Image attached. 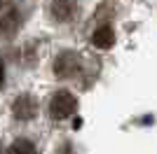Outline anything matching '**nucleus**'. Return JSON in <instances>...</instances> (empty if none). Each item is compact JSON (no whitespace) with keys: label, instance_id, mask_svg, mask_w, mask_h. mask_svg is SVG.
I'll return each mask as SVG.
<instances>
[{"label":"nucleus","instance_id":"1","mask_svg":"<svg viewBox=\"0 0 157 154\" xmlns=\"http://www.w3.org/2000/svg\"><path fill=\"white\" fill-rule=\"evenodd\" d=\"M78 108V101L73 96L71 91H59V94H54V98L49 101V115L54 119H66V117H71Z\"/></svg>","mask_w":157,"mask_h":154},{"label":"nucleus","instance_id":"2","mask_svg":"<svg viewBox=\"0 0 157 154\" xmlns=\"http://www.w3.org/2000/svg\"><path fill=\"white\" fill-rule=\"evenodd\" d=\"M19 26H21L19 7L12 2H0V33L12 35L14 31H19Z\"/></svg>","mask_w":157,"mask_h":154},{"label":"nucleus","instance_id":"3","mask_svg":"<svg viewBox=\"0 0 157 154\" xmlns=\"http://www.w3.org/2000/svg\"><path fill=\"white\" fill-rule=\"evenodd\" d=\"M80 70V58L73 51H63L56 61H54V72L59 77H71Z\"/></svg>","mask_w":157,"mask_h":154},{"label":"nucleus","instance_id":"4","mask_svg":"<svg viewBox=\"0 0 157 154\" xmlns=\"http://www.w3.org/2000/svg\"><path fill=\"white\" fill-rule=\"evenodd\" d=\"M35 108H38V103L33 101L31 96H19L14 101V105H12L17 119H31V117L35 115Z\"/></svg>","mask_w":157,"mask_h":154},{"label":"nucleus","instance_id":"5","mask_svg":"<svg viewBox=\"0 0 157 154\" xmlns=\"http://www.w3.org/2000/svg\"><path fill=\"white\" fill-rule=\"evenodd\" d=\"M49 12H52V19L68 21V19H73V14L78 12V7L73 2H54V5H49Z\"/></svg>","mask_w":157,"mask_h":154},{"label":"nucleus","instance_id":"6","mask_svg":"<svg viewBox=\"0 0 157 154\" xmlns=\"http://www.w3.org/2000/svg\"><path fill=\"white\" fill-rule=\"evenodd\" d=\"M92 42L98 47V49H108V47H113V42H115L113 28H110V26H101V28H96V33L92 35Z\"/></svg>","mask_w":157,"mask_h":154},{"label":"nucleus","instance_id":"7","mask_svg":"<svg viewBox=\"0 0 157 154\" xmlns=\"http://www.w3.org/2000/svg\"><path fill=\"white\" fill-rule=\"evenodd\" d=\"M7 154H35V147H33V142L26 140V138H19V140L12 142V147Z\"/></svg>","mask_w":157,"mask_h":154},{"label":"nucleus","instance_id":"8","mask_svg":"<svg viewBox=\"0 0 157 154\" xmlns=\"http://www.w3.org/2000/svg\"><path fill=\"white\" fill-rule=\"evenodd\" d=\"M0 84H2V61H0Z\"/></svg>","mask_w":157,"mask_h":154}]
</instances>
